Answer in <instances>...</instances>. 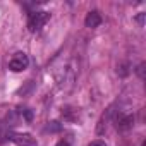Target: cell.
<instances>
[{
	"label": "cell",
	"instance_id": "cell-10",
	"mask_svg": "<svg viewBox=\"0 0 146 146\" xmlns=\"http://www.w3.org/2000/svg\"><path fill=\"white\" fill-rule=\"evenodd\" d=\"M7 125H17V117H16V113L14 112H9V115H7Z\"/></svg>",
	"mask_w": 146,
	"mask_h": 146
},
{
	"label": "cell",
	"instance_id": "cell-14",
	"mask_svg": "<svg viewBox=\"0 0 146 146\" xmlns=\"http://www.w3.org/2000/svg\"><path fill=\"white\" fill-rule=\"evenodd\" d=\"M57 146H70V144H69L67 141H58V143H57Z\"/></svg>",
	"mask_w": 146,
	"mask_h": 146
},
{
	"label": "cell",
	"instance_id": "cell-15",
	"mask_svg": "<svg viewBox=\"0 0 146 146\" xmlns=\"http://www.w3.org/2000/svg\"><path fill=\"white\" fill-rule=\"evenodd\" d=\"M0 136H2V122H0Z\"/></svg>",
	"mask_w": 146,
	"mask_h": 146
},
{
	"label": "cell",
	"instance_id": "cell-16",
	"mask_svg": "<svg viewBox=\"0 0 146 146\" xmlns=\"http://www.w3.org/2000/svg\"><path fill=\"white\" fill-rule=\"evenodd\" d=\"M141 146H146V141H143V144H141Z\"/></svg>",
	"mask_w": 146,
	"mask_h": 146
},
{
	"label": "cell",
	"instance_id": "cell-6",
	"mask_svg": "<svg viewBox=\"0 0 146 146\" xmlns=\"http://www.w3.org/2000/svg\"><path fill=\"white\" fill-rule=\"evenodd\" d=\"M62 117L64 120H69V122H76L79 113L76 108H72V107H62Z\"/></svg>",
	"mask_w": 146,
	"mask_h": 146
},
{
	"label": "cell",
	"instance_id": "cell-8",
	"mask_svg": "<svg viewBox=\"0 0 146 146\" xmlns=\"http://www.w3.org/2000/svg\"><path fill=\"white\" fill-rule=\"evenodd\" d=\"M117 74H119L120 78H125V76L129 74V64H120V65L117 67Z\"/></svg>",
	"mask_w": 146,
	"mask_h": 146
},
{
	"label": "cell",
	"instance_id": "cell-1",
	"mask_svg": "<svg viewBox=\"0 0 146 146\" xmlns=\"http://www.w3.org/2000/svg\"><path fill=\"white\" fill-rule=\"evenodd\" d=\"M50 19V12H45V11H38V12H33L29 14V19H28V29L31 33L41 29Z\"/></svg>",
	"mask_w": 146,
	"mask_h": 146
},
{
	"label": "cell",
	"instance_id": "cell-3",
	"mask_svg": "<svg viewBox=\"0 0 146 146\" xmlns=\"http://www.w3.org/2000/svg\"><path fill=\"white\" fill-rule=\"evenodd\" d=\"M28 65H29V58H28V55H26L24 52H17V53L11 58V62H9V69H11L12 72L26 70Z\"/></svg>",
	"mask_w": 146,
	"mask_h": 146
},
{
	"label": "cell",
	"instance_id": "cell-5",
	"mask_svg": "<svg viewBox=\"0 0 146 146\" xmlns=\"http://www.w3.org/2000/svg\"><path fill=\"white\" fill-rule=\"evenodd\" d=\"M84 24H86V28H98L100 24H102V14L98 12V11H91V12H88V16H86V19H84Z\"/></svg>",
	"mask_w": 146,
	"mask_h": 146
},
{
	"label": "cell",
	"instance_id": "cell-7",
	"mask_svg": "<svg viewBox=\"0 0 146 146\" xmlns=\"http://www.w3.org/2000/svg\"><path fill=\"white\" fill-rule=\"evenodd\" d=\"M45 131L46 132H60L62 131V124L58 120H52V122H48V125H46Z\"/></svg>",
	"mask_w": 146,
	"mask_h": 146
},
{
	"label": "cell",
	"instance_id": "cell-11",
	"mask_svg": "<svg viewBox=\"0 0 146 146\" xmlns=\"http://www.w3.org/2000/svg\"><path fill=\"white\" fill-rule=\"evenodd\" d=\"M144 67H146L144 64H139V65H137V69H136V72H137V76H139L141 79H144Z\"/></svg>",
	"mask_w": 146,
	"mask_h": 146
},
{
	"label": "cell",
	"instance_id": "cell-13",
	"mask_svg": "<svg viewBox=\"0 0 146 146\" xmlns=\"http://www.w3.org/2000/svg\"><path fill=\"white\" fill-rule=\"evenodd\" d=\"M88 146H107V144H105L103 141H100V139H96V141H91V143H90Z\"/></svg>",
	"mask_w": 146,
	"mask_h": 146
},
{
	"label": "cell",
	"instance_id": "cell-9",
	"mask_svg": "<svg viewBox=\"0 0 146 146\" xmlns=\"http://www.w3.org/2000/svg\"><path fill=\"white\" fill-rule=\"evenodd\" d=\"M19 113L24 117V120H26V122H31V120H33V110H31V108H21V110H19Z\"/></svg>",
	"mask_w": 146,
	"mask_h": 146
},
{
	"label": "cell",
	"instance_id": "cell-12",
	"mask_svg": "<svg viewBox=\"0 0 146 146\" xmlns=\"http://www.w3.org/2000/svg\"><path fill=\"white\" fill-rule=\"evenodd\" d=\"M144 16H146V14H143V12H141V14L136 17V21H137V24H139V26H144Z\"/></svg>",
	"mask_w": 146,
	"mask_h": 146
},
{
	"label": "cell",
	"instance_id": "cell-2",
	"mask_svg": "<svg viewBox=\"0 0 146 146\" xmlns=\"http://www.w3.org/2000/svg\"><path fill=\"white\" fill-rule=\"evenodd\" d=\"M7 137H9L14 144H17V146H38L36 137H33V136L28 134V132H9Z\"/></svg>",
	"mask_w": 146,
	"mask_h": 146
},
{
	"label": "cell",
	"instance_id": "cell-4",
	"mask_svg": "<svg viewBox=\"0 0 146 146\" xmlns=\"http://www.w3.org/2000/svg\"><path fill=\"white\" fill-rule=\"evenodd\" d=\"M113 122H115V127H117L119 131H129V129H132V125H134V117L129 115V113L119 112V113L115 115Z\"/></svg>",
	"mask_w": 146,
	"mask_h": 146
}]
</instances>
